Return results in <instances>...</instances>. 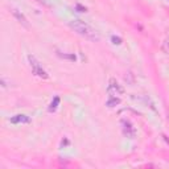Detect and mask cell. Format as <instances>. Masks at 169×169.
Here are the masks:
<instances>
[{
	"instance_id": "1",
	"label": "cell",
	"mask_w": 169,
	"mask_h": 169,
	"mask_svg": "<svg viewBox=\"0 0 169 169\" xmlns=\"http://www.w3.org/2000/svg\"><path fill=\"white\" fill-rule=\"evenodd\" d=\"M69 26H70L74 32H77L79 36L90 40V41H98L99 40V35L97 33V31L92 29L90 25L86 24L82 20H71V21L69 23Z\"/></svg>"
},
{
	"instance_id": "2",
	"label": "cell",
	"mask_w": 169,
	"mask_h": 169,
	"mask_svg": "<svg viewBox=\"0 0 169 169\" xmlns=\"http://www.w3.org/2000/svg\"><path fill=\"white\" fill-rule=\"evenodd\" d=\"M28 62H29V66H31V69H32V73L35 75H37V77L41 78V79H48L49 78L48 71L42 68V65L40 64V61L35 57V56L28 54Z\"/></svg>"
},
{
	"instance_id": "3",
	"label": "cell",
	"mask_w": 169,
	"mask_h": 169,
	"mask_svg": "<svg viewBox=\"0 0 169 169\" xmlns=\"http://www.w3.org/2000/svg\"><path fill=\"white\" fill-rule=\"evenodd\" d=\"M108 92L110 95H120L124 92V87L115 78H111L110 83H108Z\"/></svg>"
},
{
	"instance_id": "4",
	"label": "cell",
	"mask_w": 169,
	"mask_h": 169,
	"mask_svg": "<svg viewBox=\"0 0 169 169\" xmlns=\"http://www.w3.org/2000/svg\"><path fill=\"white\" fill-rule=\"evenodd\" d=\"M122 124H123V132H124V135L127 137H135V128L132 127V124L130 123L128 120H123L122 122Z\"/></svg>"
},
{
	"instance_id": "5",
	"label": "cell",
	"mask_w": 169,
	"mask_h": 169,
	"mask_svg": "<svg viewBox=\"0 0 169 169\" xmlns=\"http://www.w3.org/2000/svg\"><path fill=\"white\" fill-rule=\"evenodd\" d=\"M12 15L15 16V19L17 20V21H19L21 25H24V26H29V24H28V20H26V17H25L24 15H23L21 12L19 11V9H12Z\"/></svg>"
},
{
	"instance_id": "6",
	"label": "cell",
	"mask_w": 169,
	"mask_h": 169,
	"mask_svg": "<svg viewBox=\"0 0 169 169\" xmlns=\"http://www.w3.org/2000/svg\"><path fill=\"white\" fill-rule=\"evenodd\" d=\"M11 122L12 123H15V124H17V123H28L29 118L26 116V115H16L15 118L11 119Z\"/></svg>"
},
{
	"instance_id": "7",
	"label": "cell",
	"mask_w": 169,
	"mask_h": 169,
	"mask_svg": "<svg viewBox=\"0 0 169 169\" xmlns=\"http://www.w3.org/2000/svg\"><path fill=\"white\" fill-rule=\"evenodd\" d=\"M120 103V99L116 98V95H110V99L107 101V106L108 107H114V106H116Z\"/></svg>"
},
{
	"instance_id": "8",
	"label": "cell",
	"mask_w": 169,
	"mask_h": 169,
	"mask_svg": "<svg viewBox=\"0 0 169 169\" xmlns=\"http://www.w3.org/2000/svg\"><path fill=\"white\" fill-rule=\"evenodd\" d=\"M58 56H59L61 58H64V59H69V61H75V59H77L75 54H68V53H61V52H58Z\"/></svg>"
},
{
	"instance_id": "9",
	"label": "cell",
	"mask_w": 169,
	"mask_h": 169,
	"mask_svg": "<svg viewBox=\"0 0 169 169\" xmlns=\"http://www.w3.org/2000/svg\"><path fill=\"white\" fill-rule=\"evenodd\" d=\"M58 103H59V98L56 97V98H54V102H52L50 107H49V111H54L56 108H57V104H58Z\"/></svg>"
},
{
	"instance_id": "10",
	"label": "cell",
	"mask_w": 169,
	"mask_h": 169,
	"mask_svg": "<svg viewBox=\"0 0 169 169\" xmlns=\"http://www.w3.org/2000/svg\"><path fill=\"white\" fill-rule=\"evenodd\" d=\"M75 9H77L78 12H86L87 11V8L83 7V5H81V4H75Z\"/></svg>"
},
{
	"instance_id": "11",
	"label": "cell",
	"mask_w": 169,
	"mask_h": 169,
	"mask_svg": "<svg viewBox=\"0 0 169 169\" xmlns=\"http://www.w3.org/2000/svg\"><path fill=\"white\" fill-rule=\"evenodd\" d=\"M111 40H112V42H114V44L115 45H119V44H122V38L120 37H116V36H112V37H111Z\"/></svg>"
},
{
	"instance_id": "12",
	"label": "cell",
	"mask_w": 169,
	"mask_h": 169,
	"mask_svg": "<svg viewBox=\"0 0 169 169\" xmlns=\"http://www.w3.org/2000/svg\"><path fill=\"white\" fill-rule=\"evenodd\" d=\"M37 2L45 7H50V2H49V0H37Z\"/></svg>"
},
{
	"instance_id": "13",
	"label": "cell",
	"mask_w": 169,
	"mask_h": 169,
	"mask_svg": "<svg viewBox=\"0 0 169 169\" xmlns=\"http://www.w3.org/2000/svg\"><path fill=\"white\" fill-rule=\"evenodd\" d=\"M168 2H169V0H168Z\"/></svg>"
}]
</instances>
